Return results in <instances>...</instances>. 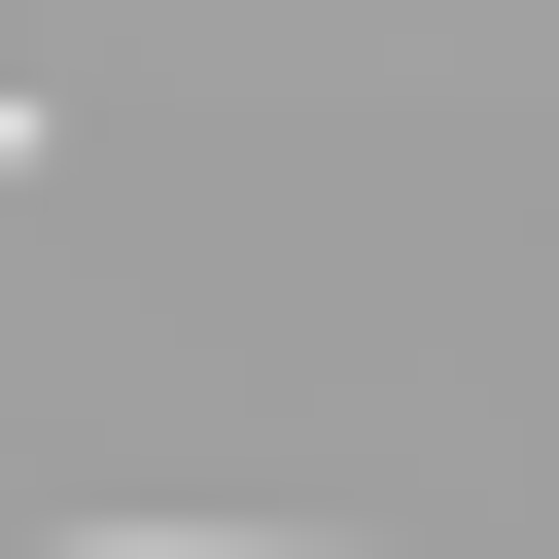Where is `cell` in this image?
Returning a JSON list of instances; mask_svg holds the SVG:
<instances>
[{"instance_id": "6da1fadb", "label": "cell", "mask_w": 559, "mask_h": 559, "mask_svg": "<svg viewBox=\"0 0 559 559\" xmlns=\"http://www.w3.org/2000/svg\"><path fill=\"white\" fill-rule=\"evenodd\" d=\"M0 140H35V105H0Z\"/></svg>"}]
</instances>
